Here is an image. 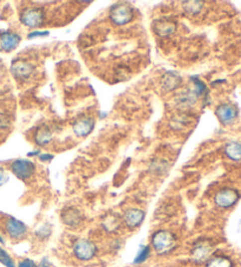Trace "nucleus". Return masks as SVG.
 Segmentation results:
<instances>
[{
    "label": "nucleus",
    "instance_id": "1",
    "mask_svg": "<svg viewBox=\"0 0 241 267\" xmlns=\"http://www.w3.org/2000/svg\"><path fill=\"white\" fill-rule=\"evenodd\" d=\"M152 246L158 255H167L175 247V238L168 231H158L152 237Z\"/></svg>",
    "mask_w": 241,
    "mask_h": 267
},
{
    "label": "nucleus",
    "instance_id": "2",
    "mask_svg": "<svg viewBox=\"0 0 241 267\" xmlns=\"http://www.w3.org/2000/svg\"><path fill=\"white\" fill-rule=\"evenodd\" d=\"M110 18L116 25H126L133 19V8L131 5L120 2L113 5L110 9Z\"/></svg>",
    "mask_w": 241,
    "mask_h": 267
},
{
    "label": "nucleus",
    "instance_id": "3",
    "mask_svg": "<svg viewBox=\"0 0 241 267\" xmlns=\"http://www.w3.org/2000/svg\"><path fill=\"white\" fill-rule=\"evenodd\" d=\"M11 171L17 178L26 180L34 174L35 165L30 160H26V159H18L11 164Z\"/></svg>",
    "mask_w": 241,
    "mask_h": 267
},
{
    "label": "nucleus",
    "instance_id": "4",
    "mask_svg": "<svg viewBox=\"0 0 241 267\" xmlns=\"http://www.w3.org/2000/svg\"><path fill=\"white\" fill-rule=\"evenodd\" d=\"M73 252L76 257L79 260H86L92 259L97 253V247L92 242L87 239H79L77 240L73 246Z\"/></svg>",
    "mask_w": 241,
    "mask_h": 267
},
{
    "label": "nucleus",
    "instance_id": "5",
    "mask_svg": "<svg viewBox=\"0 0 241 267\" xmlns=\"http://www.w3.org/2000/svg\"><path fill=\"white\" fill-rule=\"evenodd\" d=\"M45 13L41 8L32 7L26 8L20 15V21L27 27H39L44 22Z\"/></svg>",
    "mask_w": 241,
    "mask_h": 267
},
{
    "label": "nucleus",
    "instance_id": "6",
    "mask_svg": "<svg viewBox=\"0 0 241 267\" xmlns=\"http://www.w3.org/2000/svg\"><path fill=\"white\" fill-rule=\"evenodd\" d=\"M239 200V193L233 188H223L216 194L214 201L218 207L230 208L237 204Z\"/></svg>",
    "mask_w": 241,
    "mask_h": 267
},
{
    "label": "nucleus",
    "instance_id": "7",
    "mask_svg": "<svg viewBox=\"0 0 241 267\" xmlns=\"http://www.w3.org/2000/svg\"><path fill=\"white\" fill-rule=\"evenodd\" d=\"M11 72L15 79H28L34 72V66L25 60H14L11 65Z\"/></svg>",
    "mask_w": 241,
    "mask_h": 267
},
{
    "label": "nucleus",
    "instance_id": "8",
    "mask_svg": "<svg viewBox=\"0 0 241 267\" xmlns=\"http://www.w3.org/2000/svg\"><path fill=\"white\" fill-rule=\"evenodd\" d=\"M5 227L8 236L15 240L22 239L26 236V233H27V226L22 221L15 219V218H9L6 221Z\"/></svg>",
    "mask_w": 241,
    "mask_h": 267
},
{
    "label": "nucleus",
    "instance_id": "9",
    "mask_svg": "<svg viewBox=\"0 0 241 267\" xmlns=\"http://www.w3.org/2000/svg\"><path fill=\"white\" fill-rule=\"evenodd\" d=\"M216 115L224 125H230L237 119L238 110L231 104H223L216 110Z\"/></svg>",
    "mask_w": 241,
    "mask_h": 267
},
{
    "label": "nucleus",
    "instance_id": "10",
    "mask_svg": "<svg viewBox=\"0 0 241 267\" xmlns=\"http://www.w3.org/2000/svg\"><path fill=\"white\" fill-rule=\"evenodd\" d=\"M20 35L13 32H5L0 35V48L5 52H12L20 44Z\"/></svg>",
    "mask_w": 241,
    "mask_h": 267
},
{
    "label": "nucleus",
    "instance_id": "11",
    "mask_svg": "<svg viewBox=\"0 0 241 267\" xmlns=\"http://www.w3.org/2000/svg\"><path fill=\"white\" fill-rule=\"evenodd\" d=\"M94 128V120L91 117H84V118L78 119L73 124V132L77 136L84 138V136L89 135L93 131Z\"/></svg>",
    "mask_w": 241,
    "mask_h": 267
},
{
    "label": "nucleus",
    "instance_id": "12",
    "mask_svg": "<svg viewBox=\"0 0 241 267\" xmlns=\"http://www.w3.org/2000/svg\"><path fill=\"white\" fill-rule=\"evenodd\" d=\"M145 219V212L144 211L139 210V208H132V210H128L123 216V220L129 229H135L141 225L142 221Z\"/></svg>",
    "mask_w": 241,
    "mask_h": 267
},
{
    "label": "nucleus",
    "instance_id": "13",
    "mask_svg": "<svg viewBox=\"0 0 241 267\" xmlns=\"http://www.w3.org/2000/svg\"><path fill=\"white\" fill-rule=\"evenodd\" d=\"M211 256V247L205 243H200L198 245L194 246L193 251H192V258L195 262L203 263L205 260H207Z\"/></svg>",
    "mask_w": 241,
    "mask_h": 267
},
{
    "label": "nucleus",
    "instance_id": "14",
    "mask_svg": "<svg viewBox=\"0 0 241 267\" xmlns=\"http://www.w3.org/2000/svg\"><path fill=\"white\" fill-rule=\"evenodd\" d=\"M63 221L68 226L76 227L80 224L81 216L79 211H77L76 208H68V210L63 212Z\"/></svg>",
    "mask_w": 241,
    "mask_h": 267
},
{
    "label": "nucleus",
    "instance_id": "15",
    "mask_svg": "<svg viewBox=\"0 0 241 267\" xmlns=\"http://www.w3.org/2000/svg\"><path fill=\"white\" fill-rule=\"evenodd\" d=\"M225 153L230 159L234 161L241 160V142L231 141L225 146Z\"/></svg>",
    "mask_w": 241,
    "mask_h": 267
},
{
    "label": "nucleus",
    "instance_id": "16",
    "mask_svg": "<svg viewBox=\"0 0 241 267\" xmlns=\"http://www.w3.org/2000/svg\"><path fill=\"white\" fill-rule=\"evenodd\" d=\"M34 140L39 146L47 145L48 142L52 141V133L47 128L42 126V128H39L37 130V132H35Z\"/></svg>",
    "mask_w": 241,
    "mask_h": 267
},
{
    "label": "nucleus",
    "instance_id": "17",
    "mask_svg": "<svg viewBox=\"0 0 241 267\" xmlns=\"http://www.w3.org/2000/svg\"><path fill=\"white\" fill-rule=\"evenodd\" d=\"M162 84H164L166 90L172 91V90L177 89V87L180 85L181 79H180V77L178 76V74L168 73L165 76L164 80H162Z\"/></svg>",
    "mask_w": 241,
    "mask_h": 267
},
{
    "label": "nucleus",
    "instance_id": "18",
    "mask_svg": "<svg viewBox=\"0 0 241 267\" xmlns=\"http://www.w3.org/2000/svg\"><path fill=\"white\" fill-rule=\"evenodd\" d=\"M206 267H233V263L227 257H214L210 259Z\"/></svg>",
    "mask_w": 241,
    "mask_h": 267
},
{
    "label": "nucleus",
    "instance_id": "19",
    "mask_svg": "<svg viewBox=\"0 0 241 267\" xmlns=\"http://www.w3.org/2000/svg\"><path fill=\"white\" fill-rule=\"evenodd\" d=\"M185 11L190 14H198L200 12L201 7H203V2L201 1H186L184 2Z\"/></svg>",
    "mask_w": 241,
    "mask_h": 267
},
{
    "label": "nucleus",
    "instance_id": "20",
    "mask_svg": "<svg viewBox=\"0 0 241 267\" xmlns=\"http://www.w3.org/2000/svg\"><path fill=\"white\" fill-rule=\"evenodd\" d=\"M149 253H151V249H149V246H141V247H140L138 255H136L135 259H134L135 265H138V264L145 263L146 260H147L148 257H149Z\"/></svg>",
    "mask_w": 241,
    "mask_h": 267
},
{
    "label": "nucleus",
    "instance_id": "21",
    "mask_svg": "<svg viewBox=\"0 0 241 267\" xmlns=\"http://www.w3.org/2000/svg\"><path fill=\"white\" fill-rule=\"evenodd\" d=\"M0 263L4 264L6 267H15L14 262H13L8 253L5 250H2L1 247H0Z\"/></svg>",
    "mask_w": 241,
    "mask_h": 267
},
{
    "label": "nucleus",
    "instance_id": "22",
    "mask_svg": "<svg viewBox=\"0 0 241 267\" xmlns=\"http://www.w3.org/2000/svg\"><path fill=\"white\" fill-rule=\"evenodd\" d=\"M193 84H194V93L197 94V96L203 94L205 92V90H206V85H205V84L201 80L197 79V78L194 79Z\"/></svg>",
    "mask_w": 241,
    "mask_h": 267
},
{
    "label": "nucleus",
    "instance_id": "23",
    "mask_svg": "<svg viewBox=\"0 0 241 267\" xmlns=\"http://www.w3.org/2000/svg\"><path fill=\"white\" fill-rule=\"evenodd\" d=\"M50 34L48 31H34L32 33L28 34V39H33V38H38V37H46V35Z\"/></svg>",
    "mask_w": 241,
    "mask_h": 267
},
{
    "label": "nucleus",
    "instance_id": "24",
    "mask_svg": "<svg viewBox=\"0 0 241 267\" xmlns=\"http://www.w3.org/2000/svg\"><path fill=\"white\" fill-rule=\"evenodd\" d=\"M18 267H37V265H35V263L33 262V260L24 259L22 262L19 263Z\"/></svg>",
    "mask_w": 241,
    "mask_h": 267
},
{
    "label": "nucleus",
    "instance_id": "25",
    "mask_svg": "<svg viewBox=\"0 0 241 267\" xmlns=\"http://www.w3.org/2000/svg\"><path fill=\"white\" fill-rule=\"evenodd\" d=\"M8 125H9L8 118H6L5 116H0V129L8 128Z\"/></svg>",
    "mask_w": 241,
    "mask_h": 267
},
{
    "label": "nucleus",
    "instance_id": "26",
    "mask_svg": "<svg viewBox=\"0 0 241 267\" xmlns=\"http://www.w3.org/2000/svg\"><path fill=\"white\" fill-rule=\"evenodd\" d=\"M7 180H8V177L6 175L5 171L2 170V168H0V186H1V185H4Z\"/></svg>",
    "mask_w": 241,
    "mask_h": 267
},
{
    "label": "nucleus",
    "instance_id": "27",
    "mask_svg": "<svg viewBox=\"0 0 241 267\" xmlns=\"http://www.w3.org/2000/svg\"><path fill=\"white\" fill-rule=\"evenodd\" d=\"M39 158H40L41 161H51L52 159L54 158V155L48 154V153H46V154H40V155H39Z\"/></svg>",
    "mask_w": 241,
    "mask_h": 267
},
{
    "label": "nucleus",
    "instance_id": "28",
    "mask_svg": "<svg viewBox=\"0 0 241 267\" xmlns=\"http://www.w3.org/2000/svg\"><path fill=\"white\" fill-rule=\"evenodd\" d=\"M37 267H51V265H50V263H48V260L46 258H44L40 263L38 264Z\"/></svg>",
    "mask_w": 241,
    "mask_h": 267
},
{
    "label": "nucleus",
    "instance_id": "29",
    "mask_svg": "<svg viewBox=\"0 0 241 267\" xmlns=\"http://www.w3.org/2000/svg\"><path fill=\"white\" fill-rule=\"evenodd\" d=\"M27 155H28V157H32V155H40V152H39V149H37V151L30 152Z\"/></svg>",
    "mask_w": 241,
    "mask_h": 267
},
{
    "label": "nucleus",
    "instance_id": "30",
    "mask_svg": "<svg viewBox=\"0 0 241 267\" xmlns=\"http://www.w3.org/2000/svg\"><path fill=\"white\" fill-rule=\"evenodd\" d=\"M0 244H5L4 239H2V237H1V236H0Z\"/></svg>",
    "mask_w": 241,
    "mask_h": 267
},
{
    "label": "nucleus",
    "instance_id": "31",
    "mask_svg": "<svg viewBox=\"0 0 241 267\" xmlns=\"http://www.w3.org/2000/svg\"><path fill=\"white\" fill-rule=\"evenodd\" d=\"M0 72H1V63H0Z\"/></svg>",
    "mask_w": 241,
    "mask_h": 267
}]
</instances>
